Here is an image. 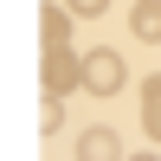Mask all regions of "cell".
Masks as SVG:
<instances>
[{
	"mask_svg": "<svg viewBox=\"0 0 161 161\" xmlns=\"http://www.w3.org/2000/svg\"><path fill=\"white\" fill-rule=\"evenodd\" d=\"M129 148H123V136H116L110 123H90L84 136H77V161H123Z\"/></svg>",
	"mask_w": 161,
	"mask_h": 161,
	"instance_id": "3",
	"label": "cell"
},
{
	"mask_svg": "<svg viewBox=\"0 0 161 161\" xmlns=\"http://www.w3.org/2000/svg\"><path fill=\"white\" fill-rule=\"evenodd\" d=\"M64 7H71V13H77V19H97V13H103V7H110V0H64Z\"/></svg>",
	"mask_w": 161,
	"mask_h": 161,
	"instance_id": "8",
	"label": "cell"
},
{
	"mask_svg": "<svg viewBox=\"0 0 161 161\" xmlns=\"http://www.w3.org/2000/svg\"><path fill=\"white\" fill-rule=\"evenodd\" d=\"M142 129H148V136L161 142V71L148 77V84H142Z\"/></svg>",
	"mask_w": 161,
	"mask_h": 161,
	"instance_id": "6",
	"label": "cell"
},
{
	"mask_svg": "<svg viewBox=\"0 0 161 161\" xmlns=\"http://www.w3.org/2000/svg\"><path fill=\"white\" fill-rule=\"evenodd\" d=\"M123 84H129V64H123V52H116V45L84 52V90H90V97H116Z\"/></svg>",
	"mask_w": 161,
	"mask_h": 161,
	"instance_id": "1",
	"label": "cell"
},
{
	"mask_svg": "<svg viewBox=\"0 0 161 161\" xmlns=\"http://www.w3.org/2000/svg\"><path fill=\"white\" fill-rule=\"evenodd\" d=\"M129 26H136V39H161V0H136V13H129Z\"/></svg>",
	"mask_w": 161,
	"mask_h": 161,
	"instance_id": "5",
	"label": "cell"
},
{
	"mask_svg": "<svg viewBox=\"0 0 161 161\" xmlns=\"http://www.w3.org/2000/svg\"><path fill=\"white\" fill-rule=\"evenodd\" d=\"M58 123H64V97H45V110H39V129H45V136H58Z\"/></svg>",
	"mask_w": 161,
	"mask_h": 161,
	"instance_id": "7",
	"label": "cell"
},
{
	"mask_svg": "<svg viewBox=\"0 0 161 161\" xmlns=\"http://www.w3.org/2000/svg\"><path fill=\"white\" fill-rule=\"evenodd\" d=\"M136 161H161V155H136Z\"/></svg>",
	"mask_w": 161,
	"mask_h": 161,
	"instance_id": "9",
	"label": "cell"
},
{
	"mask_svg": "<svg viewBox=\"0 0 161 161\" xmlns=\"http://www.w3.org/2000/svg\"><path fill=\"white\" fill-rule=\"evenodd\" d=\"M39 84H45V97L77 90V84H84V58H77L71 45H64V52H45V64H39Z\"/></svg>",
	"mask_w": 161,
	"mask_h": 161,
	"instance_id": "2",
	"label": "cell"
},
{
	"mask_svg": "<svg viewBox=\"0 0 161 161\" xmlns=\"http://www.w3.org/2000/svg\"><path fill=\"white\" fill-rule=\"evenodd\" d=\"M71 19H77L71 7H45V13H39V39H45V52H64V45H71Z\"/></svg>",
	"mask_w": 161,
	"mask_h": 161,
	"instance_id": "4",
	"label": "cell"
}]
</instances>
